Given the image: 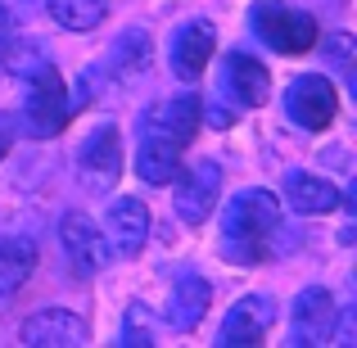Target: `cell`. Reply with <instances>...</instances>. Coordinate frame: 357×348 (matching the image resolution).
I'll return each instance as SVG.
<instances>
[{"mask_svg":"<svg viewBox=\"0 0 357 348\" xmlns=\"http://www.w3.org/2000/svg\"><path fill=\"white\" fill-rule=\"evenodd\" d=\"M280 231V199L271 190H240L236 199L222 209V258L227 262H262L271 253V240Z\"/></svg>","mask_w":357,"mask_h":348,"instance_id":"cell-1","label":"cell"},{"mask_svg":"<svg viewBox=\"0 0 357 348\" xmlns=\"http://www.w3.org/2000/svg\"><path fill=\"white\" fill-rule=\"evenodd\" d=\"M73 114H77V100H68V82L59 77L54 63H45L32 77H23V127H27V136H36V140L59 136Z\"/></svg>","mask_w":357,"mask_h":348,"instance_id":"cell-2","label":"cell"},{"mask_svg":"<svg viewBox=\"0 0 357 348\" xmlns=\"http://www.w3.org/2000/svg\"><path fill=\"white\" fill-rule=\"evenodd\" d=\"M249 23L276 54H307L321 41V23L303 9L285 5V0H253Z\"/></svg>","mask_w":357,"mask_h":348,"instance_id":"cell-3","label":"cell"},{"mask_svg":"<svg viewBox=\"0 0 357 348\" xmlns=\"http://www.w3.org/2000/svg\"><path fill=\"white\" fill-rule=\"evenodd\" d=\"M340 114V91L326 73H303L285 86V118L303 131H326Z\"/></svg>","mask_w":357,"mask_h":348,"instance_id":"cell-4","label":"cell"},{"mask_svg":"<svg viewBox=\"0 0 357 348\" xmlns=\"http://www.w3.org/2000/svg\"><path fill=\"white\" fill-rule=\"evenodd\" d=\"M176 218L185 222V227H204V222L213 218V209H218V195H222V163H213V158H204V163L185 167V172H176Z\"/></svg>","mask_w":357,"mask_h":348,"instance_id":"cell-5","label":"cell"},{"mask_svg":"<svg viewBox=\"0 0 357 348\" xmlns=\"http://www.w3.org/2000/svg\"><path fill=\"white\" fill-rule=\"evenodd\" d=\"M77 176L91 195H105V190L118 186V176H122V136H118L114 122L96 127L86 136V145L77 149Z\"/></svg>","mask_w":357,"mask_h":348,"instance_id":"cell-6","label":"cell"},{"mask_svg":"<svg viewBox=\"0 0 357 348\" xmlns=\"http://www.w3.org/2000/svg\"><path fill=\"white\" fill-rule=\"evenodd\" d=\"M335 321H340V308H335V294L326 285L298 289L294 303H289V331H294V344H326L335 335Z\"/></svg>","mask_w":357,"mask_h":348,"instance_id":"cell-7","label":"cell"},{"mask_svg":"<svg viewBox=\"0 0 357 348\" xmlns=\"http://www.w3.org/2000/svg\"><path fill=\"white\" fill-rule=\"evenodd\" d=\"M59 244H63V258H68V267H73V276H96L100 267H105V258H109V244H105V235H100V227L86 218V213H63V222H59Z\"/></svg>","mask_w":357,"mask_h":348,"instance_id":"cell-8","label":"cell"},{"mask_svg":"<svg viewBox=\"0 0 357 348\" xmlns=\"http://www.w3.org/2000/svg\"><path fill=\"white\" fill-rule=\"evenodd\" d=\"M199 118H204V100L199 96H172L163 100V105H154L145 118H140V127L149 131V136H163L172 140L176 149L190 145L195 136H199Z\"/></svg>","mask_w":357,"mask_h":348,"instance_id":"cell-9","label":"cell"},{"mask_svg":"<svg viewBox=\"0 0 357 348\" xmlns=\"http://www.w3.org/2000/svg\"><path fill=\"white\" fill-rule=\"evenodd\" d=\"M213 50H218V32L204 18H190L185 27L172 32V73L181 82H199L213 63Z\"/></svg>","mask_w":357,"mask_h":348,"instance_id":"cell-10","label":"cell"},{"mask_svg":"<svg viewBox=\"0 0 357 348\" xmlns=\"http://www.w3.org/2000/svg\"><path fill=\"white\" fill-rule=\"evenodd\" d=\"M271 321H276V303L262 298V294H244V298H236V308H231L227 321H222L218 344L222 348H253L271 331Z\"/></svg>","mask_w":357,"mask_h":348,"instance_id":"cell-11","label":"cell"},{"mask_svg":"<svg viewBox=\"0 0 357 348\" xmlns=\"http://www.w3.org/2000/svg\"><path fill=\"white\" fill-rule=\"evenodd\" d=\"M222 86L236 100V109H258V105H267V96H271V73L262 68L253 54L231 50L227 63H222Z\"/></svg>","mask_w":357,"mask_h":348,"instance_id":"cell-12","label":"cell"},{"mask_svg":"<svg viewBox=\"0 0 357 348\" xmlns=\"http://www.w3.org/2000/svg\"><path fill=\"white\" fill-rule=\"evenodd\" d=\"M23 344L32 348H68V344H86V321H82L77 312H68V308H45V312L27 317L23 321Z\"/></svg>","mask_w":357,"mask_h":348,"instance_id":"cell-13","label":"cell"},{"mask_svg":"<svg viewBox=\"0 0 357 348\" xmlns=\"http://www.w3.org/2000/svg\"><path fill=\"white\" fill-rule=\"evenodd\" d=\"M105 231H109V240H114L118 258H136V253L145 249V235H149V209L140 199H131V195H122V199L109 204Z\"/></svg>","mask_w":357,"mask_h":348,"instance_id":"cell-14","label":"cell"},{"mask_svg":"<svg viewBox=\"0 0 357 348\" xmlns=\"http://www.w3.org/2000/svg\"><path fill=\"white\" fill-rule=\"evenodd\" d=\"M208 303H213V285L199 271H181L172 280V294H167V326L181 335L195 331L204 321V312H208Z\"/></svg>","mask_w":357,"mask_h":348,"instance_id":"cell-15","label":"cell"},{"mask_svg":"<svg viewBox=\"0 0 357 348\" xmlns=\"http://www.w3.org/2000/svg\"><path fill=\"white\" fill-rule=\"evenodd\" d=\"M285 204L298 218H321V213L340 209V186L312 172H289L285 176Z\"/></svg>","mask_w":357,"mask_h":348,"instance_id":"cell-16","label":"cell"},{"mask_svg":"<svg viewBox=\"0 0 357 348\" xmlns=\"http://www.w3.org/2000/svg\"><path fill=\"white\" fill-rule=\"evenodd\" d=\"M136 172H140V181H149V186H172L176 172H181V149H176L172 140H163V136L140 131Z\"/></svg>","mask_w":357,"mask_h":348,"instance_id":"cell-17","label":"cell"},{"mask_svg":"<svg viewBox=\"0 0 357 348\" xmlns=\"http://www.w3.org/2000/svg\"><path fill=\"white\" fill-rule=\"evenodd\" d=\"M36 267V244L18 240V235H0V298L18 294L23 280Z\"/></svg>","mask_w":357,"mask_h":348,"instance_id":"cell-18","label":"cell"},{"mask_svg":"<svg viewBox=\"0 0 357 348\" xmlns=\"http://www.w3.org/2000/svg\"><path fill=\"white\" fill-rule=\"evenodd\" d=\"M45 9H50V18L59 27H68V32H91V27H100L105 14H109L105 0H45Z\"/></svg>","mask_w":357,"mask_h":348,"instance_id":"cell-19","label":"cell"},{"mask_svg":"<svg viewBox=\"0 0 357 348\" xmlns=\"http://www.w3.org/2000/svg\"><path fill=\"white\" fill-rule=\"evenodd\" d=\"M109 68H114L118 77H140V73L149 68V32H140V27L122 32L118 45L109 50Z\"/></svg>","mask_w":357,"mask_h":348,"instance_id":"cell-20","label":"cell"},{"mask_svg":"<svg viewBox=\"0 0 357 348\" xmlns=\"http://www.w3.org/2000/svg\"><path fill=\"white\" fill-rule=\"evenodd\" d=\"M0 63H9V73H14V77H32V73H41L45 63V45L41 41H18L14 50H5V59Z\"/></svg>","mask_w":357,"mask_h":348,"instance_id":"cell-21","label":"cell"},{"mask_svg":"<svg viewBox=\"0 0 357 348\" xmlns=\"http://www.w3.org/2000/svg\"><path fill=\"white\" fill-rule=\"evenodd\" d=\"M122 344H127V348H149V344H154V321H149L145 303L127 308V317H122Z\"/></svg>","mask_w":357,"mask_h":348,"instance_id":"cell-22","label":"cell"},{"mask_svg":"<svg viewBox=\"0 0 357 348\" xmlns=\"http://www.w3.org/2000/svg\"><path fill=\"white\" fill-rule=\"evenodd\" d=\"M321 45H326V63H331L335 73H344V77H353V50H357L353 36L349 32H335V36H326Z\"/></svg>","mask_w":357,"mask_h":348,"instance_id":"cell-23","label":"cell"},{"mask_svg":"<svg viewBox=\"0 0 357 348\" xmlns=\"http://www.w3.org/2000/svg\"><path fill=\"white\" fill-rule=\"evenodd\" d=\"M14 136H18V118H14V114H0V158L9 154V145H14Z\"/></svg>","mask_w":357,"mask_h":348,"instance_id":"cell-24","label":"cell"},{"mask_svg":"<svg viewBox=\"0 0 357 348\" xmlns=\"http://www.w3.org/2000/svg\"><path fill=\"white\" fill-rule=\"evenodd\" d=\"M9 41H14V14H9V5H0V59H5Z\"/></svg>","mask_w":357,"mask_h":348,"instance_id":"cell-25","label":"cell"}]
</instances>
